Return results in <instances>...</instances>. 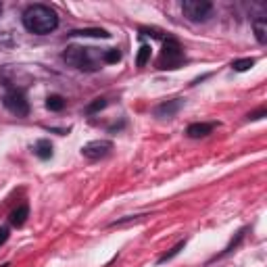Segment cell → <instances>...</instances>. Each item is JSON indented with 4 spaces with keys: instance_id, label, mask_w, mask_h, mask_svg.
Instances as JSON below:
<instances>
[{
    "instance_id": "10",
    "label": "cell",
    "mask_w": 267,
    "mask_h": 267,
    "mask_svg": "<svg viewBox=\"0 0 267 267\" xmlns=\"http://www.w3.org/2000/svg\"><path fill=\"white\" fill-rule=\"evenodd\" d=\"M33 152H35V157L38 159H42V161H46V159H50L52 157V144H50V140H38L33 144Z\"/></svg>"
},
{
    "instance_id": "20",
    "label": "cell",
    "mask_w": 267,
    "mask_h": 267,
    "mask_svg": "<svg viewBox=\"0 0 267 267\" xmlns=\"http://www.w3.org/2000/svg\"><path fill=\"white\" fill-rule=\"evenodd\" d=\"M142 217H146V215H130V217H126V219H117V221H113L111 225H123V223H130V221H136V219H142Z\"/></svg>"
},
{
    "instance_id": "14",
    "label": "cell",
    "mask_w": 267,
    "mask_h": 267,
    "mask_svg": "<svg viewBox=\"0 0 267 267\" xmlns=\"http://www.w3.org/2000/svg\"><path fill=\"white\" fill-rule=\"evenodd\" d=\"M184 246H186V240H180V242H177V244H175V246L171 248L169 253H165V255H163L161 259H159V263H167V261H171V259H173L175 255H180V251H182Z\"/></svg>"
},
{
    "instance_id": "17",
    "label": "cell",
    "mask_w": 267,
    "mask_h": 267,
    "mask_svg": "<svg viewBox=\"0 0 267 267\" xmlns=\"http://www.w3.org/2000/svg\"><path fill=\"white\" fill-rule=\"evenodd\" d=\"M255 65V59H240V61H234L232 63V69L234 71H248Z\"/></svg>"
},
{
    "instance_id": "5",
    "label": "cell",
    "mask_w": 267,
    "mask_h": 267,
    "mask_svg": "<svg viewBox=\"0 0 267 267\" xmlns=\"http://www.w3.org/2000/svg\"><path fill=\"white\" fill-rule=\"evenodd\" d=\"M5 106H7V109H9L13 115H17V117H27V115H29V102L25 100L23 92H19V90L7 92V96H5Z\"/></svg>"
},
{
    "instance_id": "19",
    "label": "cell",
    "mask_w": 267,
    "mask_h": 267,
    "mask_svg": "<svg viewBox=\"0 0 267 267\" xmlns=\"http://www.w3.org/2000/svg\"><path fill=\"white\" fill-rule=\"evenodd\" d=\"M242 238H244V230H242V232H238L236 240H232V242H230V244L225 246V251H223V255H227V253H232V251H234V246H236V244H238V242H240Z\"/></svg>"
},
{
    "instance_id": "8",
    "label": "cell",
    "mask_w": 267,
    "mask_h": 267,
    "mask_svg": "<svg viewBox=\"0 0 267 267\" xmlns=\"http://www.w3.org/2000/svg\"><path fill=\"white\" fill-rule=\"evenodd\" d=\"M213 128H215V123H192V126H188L186 134L190 138H205L213 132Z\"/></svg>"
},
{
    "instance_id": "2",
    "label": "cell",
    "mask_w": 267,
    "mask_h": 267,
    "mask_svg": "<svg viewBox=\"0 0 267 267\" xmlns=\"http://www.w3.org/2000/svg\"><path fill=\"white\" fill-rule=\"evenodd\" d=\"M92 50H94V48L69 46V48L63 52V59H65L67 65L75 67V69H80V71H96L100 65H98V61H94Z\"/></svg>"
},
{
    "instance_id": "12",
    "label": "cell",
    "mask_w": 267,
    "mask_h": 267,
    "mask_svg": "<svg viewBox=\"0 0 267 267\" xmlns=\"http://www.w3.org/2000/svg\"><path fill=\"white\" fill-rule=\"evenodd\" d=\"M253 29H255V35H257V42L267 44V19L265 17H259V19L253 21Z\"/></svg>"
},
{
    "instance_id": "16",
    "label": "cell",
    "mask_w": 267,
    "mask_h": 267,
    "mask_svg": "<svg viewBox=\"0 0 267 267\" xmlns=\"http://www.w3.org/2000/svg\"><path fill=\"white\" fill-rule=\"evenodd\" d=\"M121 59V52L117 48H109L102 52V63H119Z\"/></svg>"
},
{
    "instance_id": "11",
    "label": "cell",
    "mask_w": 267,
    "mask_h": 267,
    "mask_svg": "<svg viewBox=\"0 0 267 267\" xmlns=\"http://www.w3.org/2000/svg\"><path fill=\"white\" fill-rule=\"evenodd\" d=\"M69 35H82V38H109V31H104L100 27H88V29H75Z\"/></svg>"
},
{
    "instance_id": "21",
    "label": "cell",
    "mask_w": 267,
    "mask_h": 267,
    "mask_svg": "<svg viewBox=\"0 0 267 267\" xmlns=\"http://www.w3.org/2000/svg\"><path fill=\"white\" fill-rule=\"evenodd\" d=\"M7 240H9V227L5 225V227H0V246H3Z\"/></svg>"
},
{
    "instance_id": "22",
    "label": "cell",
    "mask_w": 267,
    "mask_h": 267,
    "mask_svg": "<svg viewBox=\"0 0 267 267\" xmlns=\"http://www.w3.org/2000/svg\"><path fill=\"white\" fill-rule=\"evenodd\" d=\"M263 115H265V109H259L257 113H251V115H248V119H253V121H255V119H261Z\"/></svg>"
},
{
    "instance_id": "18",
    "label": "cell",
    "mask_w": 267,
    "mask_h": 267,
    "mask_svg": "<svg viewBox=\"0 0 267 267\" xmlns=\"http://www.w3.org/2000/svg\"><path fill=\"white\" fill-rule=\"evenodd\" d=\"M104 106H106V100H104V98H96L92 104H88V109H86V111L92 115V113H98L100 109H104Z\"/></svg>"
},
{
    "instance_id": "4",
    "label": "cell",
    "mask_w": 267,
    "mask_h": 267,
    "mask_svg": "<svg viewBox=\"0 0 267 267\" xmlns=\"http://www.w3.org/2000/svg\"><path fill=\"white\" fill-rule=\"evenodd\" d=\"M182 11H184V17H186L188 21L201 23V21H207L209 17H211L213 5L207 3V0H184Z\"/></svg>"
},
{
    "instance_id": "3",
    "label": "cell",
    "mask_w": 267,
    "mask_h": 267,
    "mask_svg": "<svg viewBox=\"0 0 267 267\" xmlns=\"http://www.w3.org/2000/svg\"><path fill=\"white\" fill-rule=\"evenodd\" d=\"M182 63H184V50L180 42L167 38L161 50V57H159V69H177Z\"/></svg>"
},
{
    "instance_id": "23",
    "label": "cell",
    "mask_w": 267,
    "mask_h": 267,
    "mask_svg": "<svg viewBox=\"0 0 267 267\" xmlns=\"http://www.w3.org/2000/svg\"><path fill=\"white\" fill-rule=\"evenodd\" d=\"M0 11H3V7H0Z\"/></svg>"
},
{
    "instance_id": "9",
    "label": "cell",
    "mask_w": 267,
    "mask_h": 267,
    "mask_svg": "<svg viewBox=\"0 0 267 267\" xmlns=\"http://www.w3.org/2000/svg\"><path fill=\"white\" fill-rule=\"evenodd\" d=\"M27 215H29V207H27V205H19L15 211H11L9 221H11V225H15V227H21V225L25 223Z\"/></svg>"
},
{
    "instance_id": "15",
    "label": "cell",
    "mask_w": 267,
    "mask_h": 267,
    "mask_svg": "<svg viewBox=\"0 0 267 267\" xmlns=\"http://www.w3.org/2000/svg\"><path fill=\"white\" fill-rule=\"evenodd\" d=\"M148 61H150V46H142L140 52H138V57H136V65L144 67Z\"/></svg>"
},
{
    "instance_id": "6",
    "label": "cell",
    "mask_w": 267,
    "mask_h": 267,
    "mask_svg": "<svg viewBox=\"0 0 267 267\" xmlns=\"http://www.w3.org/2000/svg\"><path fill=\"white\" fill-rule=\"evenodd\" d=\"M111 150H113V142H109V140H92V142H88V144L82 146V155L86 159H92V161L109 157Z\"/></svg>"
},
{
    "instance_id": "7",
    "label": "cell",
    "mask_w": 267,
    "mask_h": 267,
    "mask_svg": "<svg viewBox=\"0 0 267 267\" xmlns=\"http://www.w3.org/2000/svg\"><path fill=\"white\" fill-rule=\"evenodd\" d=\"M182 104H184L182 98L167 100V102H163V104H159V106H157V109H155V115H157V117H173L177 111L182 109Z\"/></svg>"
},
{
    "instance_id": "1",
    "label": "cell",
    "mask_w": 267,
    "mask_h": 267,
    "mask_svg": "<svg viewBox=\"0 0 267 267\" xmlns=\"http://www.w3.org/2000/svg\"><path fill=\"white\" fill-rule=\"evenodd\" d=\"M23 25L35 35H46L59 27V17L46 5H31L23 13Z\"/></svg>"
},
{
    "instance_id": "13",
    "label": "cell",
    "mask_w": 267,
    "mask_h": 267,
    "mask_svg": "<svg viewBox=\"0 0 267 267\" xmlns=\"http://www.w3.org/2000/svg\"><path fill=\"white\" fill-rule=\"evenodd\" d=\"M46 109H48V111H55V113L63 111V109H65V98L59 96V94H50V96L46 98Z\"/></svg>"
}]
</instances>
